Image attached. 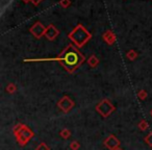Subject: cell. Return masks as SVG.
Wrapping results in <instances>:
<instances>
[{"label":"cell","mask_w":152,"mask_h":150,"mask_svg":"<svg viewBox=\"0 0 152 150\" xmlns=\"http://www.w3.org/2000/svg\"><path fill=\"white\" fill-rule=\"evenodd\" d=\"M34 131H32L27 125H25V127H24L23 129H21L19 132L16 133L15 137H16V140H17L18 144H19L20 146H25L26 144L34 138Z\"/></svg>","instance_id":"obj_3"},{"label":"cell","mask_w":152,"mask_h":150,"mask_svg":"<svg viewBox=\"0 0 152 150\" xmlns=\"http://www.w3.org/2000/svg\"><path fill=\"white\" fill-rule=\"evenodd\" d=\"M16 90H17V88H16V86L14 83H11V85H9L7 87V91L10 94H14L16 92Z\"/></svg>","instance_id":"obj_17"},{"label":"cell","mask_w":152,"mask_h":150,"mask_svg":"<svg viewBox=\"0 0 152 150\" xmlns=\"http://www.w3.org/2000/svg\"><path fill=\"white\" fill-rule=\"evenodd\" d=\"M30 31L32 32V34H34V37H37V38H41L43 34H45L46 29H45L44 26H43L42 24L37 23L36 25H34V27L30 28Z\"/></svg>","instance_id":"obj_7"},{"label":"cell","mask_w":152,"mask_h":150,"mask_svg":"<svg viewBox=\"0 0 152 150\" xmlns=\"http://www.w3.org/2000/svg\"><path fill=\"white\" fill-rule=\"evenodd\" d=\"M150 115H151V117H152V110H150Z\"/></svg>","instance_id":"obj_20"},{"label":"cell","mask_w":152,"mask_h":150,"mask_svg":"<svg viewBox=\"0 0 152 150\" xmlns=\"http://www.w3.org/2000/svg\"><path fill=\"white\" fill-rule=\"evenodd\" d=\"M80 148V143L78 141H72L70 143V149L71 150H79Z\"/></svg>","instance_id":"obj_12"},{"label":"cell","mask_w":152,"mask_h":150,"mask_svg":"<svg viewBox=\"0 0 152 150\" xmlns=\"http://www.w3.org/2000/svg\"><path fill=\"white\" fill-rule=\"evenodd\" d=\"M24 127H25V124H23V123H18V124H16L15 126H14V128H13V132H14V135H16V133H18L20 130H21V129H23Z\"/></svg>","instance_id":"obj_11"},{"label":"cell","mask_w":152,"mask_h":150,"mask_svg":"<svg viewBox=\"0 0 152 150\" xmlns=\"http://www.w3.org/2000/svg\"><path fill=\"white\" fill-rule=\"evenodd\" d=\"M57 34H58V31H57L53 26L48 27L46 29V31H45V36H46L47 39H49V40H53V39H55V37H56Z\"/></svg>","instance_id":"obj_8"},{"label":"cell","mask_w":152,"mask_h":150,"mask_svg":"<svg viewBox=\"0 0 152 150\" xmlns=\"http://www.w3.org/2000/svg\"><path fill=\"white\" fill-rule=\"evenodd\" d=\"M147 96H148V94L145 90H141V91L137 93V97H139L140 100H145L146 98H147Z\"/></svg>","instance_id":"obj_15"},{"label":"cell","mask_w":152,"mask_h":150,"mask_svg":"<svg viewBox=\"0 0 152 150\" xmlns=\"http://www.w3.org/2000/svg\"><path fill=\"white\" fill-rule=\"evenodd\" d=\"M114 150H123L121 147H118V148H116V149H114Z\"/></svg>","instance_id":"obj_19"},{"label":"cell","mask_w":152,"mask_h":150,"mask_svg":"<svg viewBox=\"0 0 152 150\" xmlns=\"http://www.w3.org/2000/svg\"><path fill=\"white\" fill-rule=\"evenodd\" d=\"M115 110V106L112 104V102L107 99H103L100 103L96 105V112L102 116L103 118H107L110 114Z\"/></svg>","instance_id":"obj_4"},{"label":"cell","mask_w":152,"mask_h":150,"mask_svg":"<svg viewBox=\"0 0 152 150\" xmlns=\"http://www.w3.org/2000/svg\"><path fill=\"white\" fill-rule=\"evenodd\" d=\"M89 64H90V66H92V67H95V66H97V64H98V59L95 56V55H92V56L89 59Z\"/></svg>","instance_id":"obj_14"},{"label":"cell","mask_w":152,"mask_h":150,"mask_svg":"<svg viewBox=\"0 0 152 150\" xmlns=\"http://www.w3.org/2000/svg\"><path fill=\"white\" fill-rule=\"evenodd\" d=\"M139 129L140 130H142V131H145V130H147L148 128H149V124H148V122L146 120H142V121H140V123H139Z\"/></svg>","instance_id":"obj_10"},{"label":"cell","mask_w":152,"mask_h":150,"mask_svg":"<svg viewBox=\"0 0 152 150\" xmlns=\"http://www.w3.org/2000/svg\"><path fill=\"white\" fill-rule=\"evenodd\" d=\"M59 135L65 140L69 139V138L71 137V130L68 129V128H63L61 130V132H59Z\"/></svg>","instance_id":"obj_9"},{"label":"cell","mask_w":152,"mask_h":150,"mask_svg":"<svg viewBox=\"0 0 152 150\" xmlns=\"http://www.w3.org/2000/svg\"><path fill=\"white\" fill-rule=\"evenodd\" d=\"M52 61H57L64 69L67 70L69 73H73L81 66L85 61V56L80 53V51L74 45L70 44L63 50V52L55 59H51Z\"/></svg>","instance_id":"obj_1"},{"label":"cell","mask_w":152,"mask_h":150,"mask_svg":"<svg viewBox=\"0 0 152 150\" xmlns=\"http://www.w3.org/2000/svg\"><path fill=\"white\" fill-rule=\"evenodd\" d=\"M127 56H128V59H134L135 57H137V53H135L133 50H131L127 53Z\"/></svg>","instance_id":"obj_18"},{"label":"cell","mask_w":152,"mask_h":150,"mask_svg":"<svg viewBox=\"0 0 152 150\" xmlns=\"http://www.w3.org/2000/svg\"><path fill=\"white\" fill-rule=\"evenodd\" d=\"M69 38L77 47H81L91 39V34L88 32L86 28H83L81 25H78L69 34Z\"/></svg>","instance_id":"obj_2"},{"label":"cell","mask_w":152,"mask_h":150,"mask_svg":"<svg viewBox=\"0 0 152 150\" xmlns=\"http://www.w3.org/2000/svg\"><path fill=\"white\" fill-rule=\"evenodd\" d=\"M104 147H106L108 150H114L116 148L120 147V141L118 138H116L114 135H110L103 142Z\"/></svg>","instance_id":"obj_6"},{"label":"cell","mask_w":152,"mask_h":150,"mask_svg":"<svg viewBox=\"0 0 152 150\" xmlns=\"http://www.w3.org/2000/svg\"><path fill=\"white\" fill-rule=\"evenodd\" d=\"M144 141H145V143L147 144L148 146L152 147V131H150V132L144 138Z\"/></svg>","instance_id":"obj_13"},{"label":"cell","mask_w":152,"mask_h":150,"mask_svg":"<svg viewBox=\"0 0 152 150\" xmlns=\"http://www.w3.org/2000/svg\"><path fill=\"white\" fill-rule=\"evenodd\" d=\"M74 105H75L74 101L70 97H68V96H64V97H61V99L58 100V102H57V106L61 108V112L66 113V114L69 113V112H71L72 108H74Z\"/></svg>","instance_id":"obj_5"},{"label":"cell","mask_w":152,"mask_h":150,"mask_svg":"<svg viewBox=\"0 0 152 150\" xmlns=\"http://www.w3.org/2000/svg\"><path fill=\"white\" fill-rule=\"evenodd\" d=\"M36 150H50V148L47 146L46 143H44V142H42L41 144H39L38 146H37Z\"/></svg>","instance_id":"obj_16"}]
</instances>
